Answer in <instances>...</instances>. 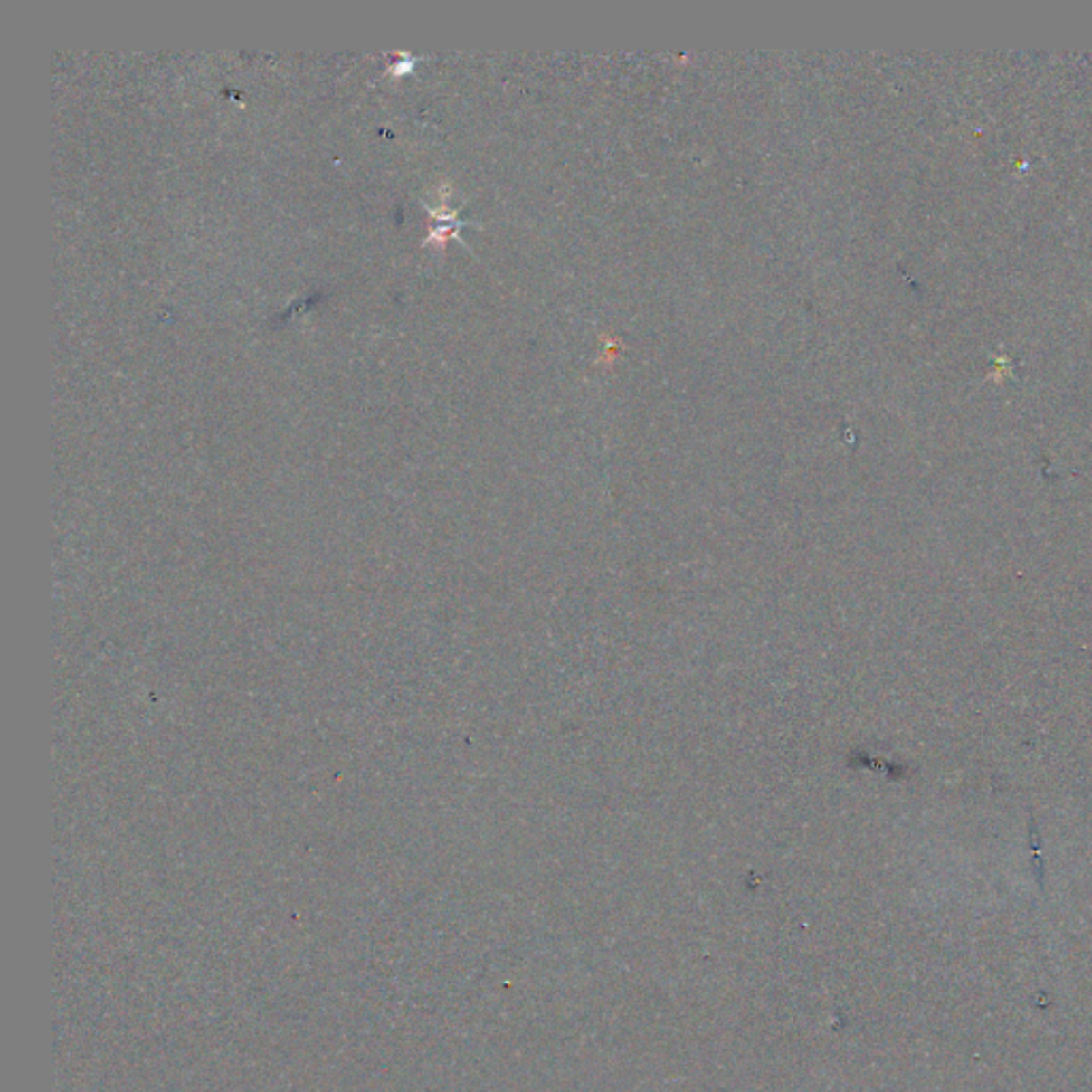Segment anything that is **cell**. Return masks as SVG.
Returning a JSON list of instances; mask_svg holds the SVG:
<instances>
[{"mask_svg": "<svg viewBox=\"0 0 1092 1092\" xmlns=\"http://www.w3.org/2000/svg\"><path fill=\"white\" fill-rule=\"evenodd\" d=\"M412 64H414V58H405L404 62H397L395 67H393V75L405 73V71H410V69H412Z\"/></svg>", "mask_w": 1092, "mask_h": 1092, "instance_id": "6da1fadb", "label": "cell"}]
</instances>
